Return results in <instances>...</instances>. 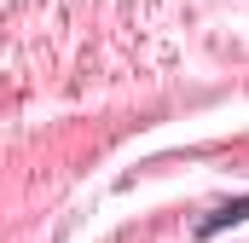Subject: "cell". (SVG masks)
<instances>
[{
    "mask_svg": "<svg viewBox=\"0 0 249 243\" xmlns=\"http://www.w3.org/2000/svg\"><path fill=\"white\" fill-rule=\"evenodd\" d=\"M238 220H249V197L226 203V208H214V214L203 220V238H214V232H226V226H238Z\"/></svg>",
    "mask_w": 249,
    "mask_h": 243,
    "instance_id": "cell-1",
    "label": "cell"
}]
</instances>
